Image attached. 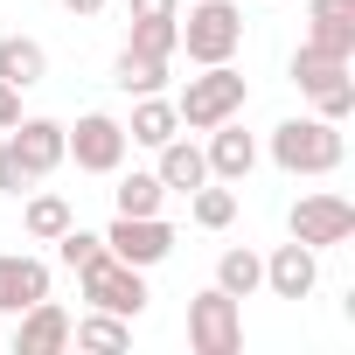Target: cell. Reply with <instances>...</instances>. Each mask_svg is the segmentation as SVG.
Wrapping results in <instances>:
<instances>
[{"mask_svg": "<svg viewBox=\"0 0 355 355\" xmlns=\"http://www.w3.org/2000/svg\"><path fill=\"white\" fill-rule=\"evenodd\" d=\"M272 160H279V174H334V167L348 160V139H341V125L320 119V112L279 119V125H272Z\"/></svg>", "mask_w": 355, "mask_h": 355, "instance_id": "cell-1", "label": "cell"}, {"mask_svg": "<svg viewBox=\"0 0 355 355\" xmlns=\"http://www.w3.org/2000/svg\"><path fill=\"white\" fill-rule=\"evenodd\" d=\"M251 105V84L230 70V63H202V77L182 84V98H174V112H182V132H209L223 119H237Z\"/></svg>", "mask_w": 355, "mask_h": 355, "instance_id": "cell-2", "label": "cell"}, {"mask_svg": "<svg viewBox=\"0 0 355 355\" xmlns=\"http://www.w3.org/2000/svg\"><path fill=\"white\" fill-rule=\"evenodd\" d=\"M293 84H300V98H313V112L334 119V125L355 112V63H348V56H327V49L300 42V49H293Z\"/></svg>", "mask_w": 355, "mask_h": 355, "instance_id": "cell-3", "label": "cell"}, {"mask_svg": "<svg viewBox=\"0 0 355 355\" xmlns=\"http://www.w3.org/2000/svg\"><path fill=\"white\" fill-rule=\"evenodd\" d=\"M174 28H182V49L189 63H230L244 49V8H230V0H196L189 15H174Z\"/></svg>", "mask_w": 355, "mask_h": 355, "instance_id": "cell-4", "label": "cell"}, {"mask_svg": "<svg viewBox=\"0 0 355 355\" xmlns=\"http://www.w3.org/2000/svg\"><path fill=\"white\" fill-rule=\"evenodd\" d=\"M286 237H300L306 251H334V244L355 237V202L334 196V189H313V196H300L286 209Z\"/></svg>", "mask_w": 355, "mask_h": 355, "instance_id": "cell-5", "label": "cell"}, {"mask_svg": "<svg viewBox=\"0 0 355 355\" xmlns=\"http://www.w3.org/2000/svg\"><path fill=\"white\" fill-rule=\"evenodd\" d=\"M189 348L196 355H237L244 348V300H230L223 286H202L189 300Z\"/></svg>", "mask_w": 355, "mask_h": 355, "instance_id": "cell-6", "label": "cell"}, {"mask_svg": "<svg viewBox=\"0 0 355 355\" xmlns=\"http://www.w3.org/2000/svg\"><path fill=\"white\" fill-rule=\"evenodd\" d=\"M77 286H84V300H91L98 313H119V320H139V313H146V272H139V265H119L112 251H105L98 265H84Z\"/></svg>", "mask_w": 355, "mask_h": 355, "instance_id": "cell-7", "label": "cell"}, {"mask_svg": "<svg viewBox=\"0 0 355 355\" xmlns=\"http://www.w3.org/2000/svg\"><path fill=\"white\" fill-rule=\"evenodd\" d=\"M63 146H70V160L84 167V174H119L125 167V125L112 119V112H84L77 125H63Z\"/></svg>", "mask_w": 355, "mask_h": 355, "instance_id": "cell-8", "label": "cell"}, {"mask_svg": "<svg viewBox=\"0 0 355 355\" xmlns=\"http://www.w3.org/2000/svg\"><path fill=\"white\" fill-rule=\"evenodd\" d=\"M105 251H112L119 265H139V272H153V265L174 251V223H167V216H112V230H105Z\"/></svg>", "mask_w": 355, "mask_h": 355, "instance_id": "cell-9", "label": "cell"}, {"mask_svg": "<svg viewBox=\"0 0 355 355\" xmlns=\"http://www.w3.org/2000/svg\"><path fill=\"white\" fill-rule=\"evenodd\" d=\"M0 146L28 167V182H49V174L70 160V146H63V119H15Z\"/></svg>", "mask_w": 355, "mask_h": 355, "instance_id": "cell-10", "label": "cell"}, {"mask_svg": "<svg viewBox=\"0 0 355 355\" xmlns=\"http://www.w3.org/2000/svg\"><path fill=\"white\" fill-rule=\"evenodd\" d=\"M320 286V251H306L300 237H286L272 258H265V293L272 300H306Z\"/></svg>", "mask_w": 355, "mask_h": 355, "instance_id": "cell-11", "label": "cell"}, {"mask_svg": "<svg viewBox=\"0 0 355 355\" xmlns=\"http://www.w3.org/2000/svg\"><path fill=\"white\" fill-rule=\"evenodd\" d=\"M70 348V313L56 300H35L15 313V355H63Z\"/></svg>", "mask_w": 355, "mask_h": 355, "instance_id": "cell-12", "label": "cell"}, {"mask_svg": "<svg viewBox=\"0 0 355 355\" xmlns=\"http://www.w3.org/2000/svg\"><path fill=\"white\" fill-rule=\"evenodd\" d=\"M35 300H49V265L35 251H0V313H21Z\"/></svg>", "mask_w": 355, "mask_h": 355, "instance_id": "cell-13", "label": "cell"}, {"mask_svg": "<svg viewBox=\"0 0 355 355\" xmlns=\"http://www.w3.org/2000/svg\"><path fill=\"white\" fill-rule=\"evenodd\" d=\"M202 160H209V182H244V174L258 167V139H251L237 119H223V125H209Z\"/></svg>", "mask_w": 355, "mask_h": 355, "instance_id": "cell-14", "label": "cell"}, {"mask_svg": "<svg viewBox=\"0 0 355 355\" xmlns=\"http://www.w3.org/2000/svg\"><path fill=\"white\" fill-rule=\"evenodd\" d=\"M306 42L355 63V0H306Z\"/></svg>", "mask_w": 355, "mask_h": 355, "instance_id": "cell-15", "label": "cell"}, {"mask_svg": "<svg viewBox=\"0 0 355 355\" xmlns=\"http://www.w3.org/2000/svg\"><path fill=\"white\" fill-rule=\"evenodd\" d=\"M153 153H160V167H153V174H160V189H167V196H189V189H202V182H209V160H202V146H196V139L174 132V139H167V146H153Z\"/></svg>", "mask_w": 355, "mask_h": 355, "instance_id": "cell-16", "label": "cell"}, {"mask_svg": "<svg viewBox=\"0 0 355 355\" xmlns=\"http://www.w3.org/2000/svg\"><path fill=\"white\" fill-rule=\"evenodd\" d=\"M174 132H182V112H174V98H160V91L132 98V119H125V139H132V146H167Z\"/></svg>", "mask_w": 355, "mask_h": 355, "instance_id": "cell-17", "label": "cell"}, {"mask_svg": "<svg viewBox=\"0 0 355 355\" xmlns=\"http://www.w3.org/2000/svg\"><path fill=\"white\" fill-rule=\"evenodd\" d=\"M0 77H8L15 91H35L49 77V49L35 35H0Z\"/></svg>", "mask_w": 355, "mask_h": 355, "instance_id": "cell-18", "label": "cell"}, {"mask_svg": "<svg viewBox=\"0 0 355 355\" xmlns=\"http://www.w3.org/2000/svg\"><path fill=\"white\" fill-rule=\"evenodd\" d=\"M70 223H77V216H70V202H63V196H42V189H28V202H21V230H28L35 244H56Z\"/></svg>", "mask_w": 355, "mask_h": 355, "instance_id": "cell-19", "label": "cell"}, {"mask_svg": "<svg viewBox=\"0 0 355 355\" xmlns=\"http://www.w3.org/2000/svg\"><path fill=\"white\" fill-rule=\"evenodd\" d=\"M70 341H77V348H98V355H119V348H132V320L91 306L84 320H70Z\"/></svg>", "mask_w": 355, "mask_h": 355, "instance_id": "cell-20", "label": "cell"}, {"mask_svg": "<svg viewBox=\"0 0 355 355\" xmlns=\"http://www.w3.org/2000/svg\"><path fill=\"white\" fill-rule=\"evenodd\" d=\"M216 286H223L230 300H251V293L265 286V258H258V251H244V244H230V251L216 258Z\"/></svg>", "mask_w": 355, "mask_h": 355, "instance_id": "cell-21", "label": "cell"}, {"mask_svg": "<svg viewBox=\"0 0 355 355\" xmlns=\"http://www.w3.org/2000/svg\"><path fill=\"white\" fill-rule=\"evenodd\" d=\"M167 189H160V174H119V189H112V209L119 216H160Z\"/></svg>", "mask_w": 355, "mask_h": 355, "instance_id": "cell-22", "label": "cell"}, {"mask_svg": "<svg viewBox=\"0 0 355 355\" xmlns=\"http://www.w3.org/2000/svg\"><path fill=\"white\" fill-rule=\"evenodd\" d=\"M119 91H125V98L167 91V56H139V49H119Z\"/></svg>", "mask_w": 355, "mask_h": 355, "instance_id": "cell-23", "label": "cell"}, {"mask_svg": "<svg viewBox=\"0 0 355 355\" xmlns=\"http://www.w3.org/2000/svg\"><path fill=\"white\" fill-rule=\"evenodd\" d=\"M189 216H196L202 230H230V223H237V189H223V182L189 189Z\"/></svg>", "mask_w": 355, "mask_h": 355, "instance_id": "cell-24", "label": "cell"}, {"mask_svg": "<svg viewBox=\"0 0 355 355\" xmlns=\"http://www.w3.org/2000/svg\"><path fill=\"white\" fill-rule=\"evenodd\" d=\"M125 49H139V56H182V28L174 21H132V35H125Z\"/></svg>", "mask_w": 355, "mask_h": 355, "instance_id": "cell-25", "label": "cell"}, {"mask_svg": "<svg viewBox=\"0 0 355 355\" xmlns=\"http://www.w3.org/2000/svg\"><path fill=\"white\" fill-rule=\"evenodd\" d=\"M98 258H105V237H91V230H77V223L56 237V265H63V272H84V265H98Z\"/></svg>", "mask_w": 355, "mask_h": 355, "instance_id": "cell-26", "label": "cell"}, {"mask_svg": "<svg viewBox=\"0 0 355 355\" xmlns=\"http://www.w3.org/2000/svg\"><path fill=\"white\" fill-rule=\"evenodd\" d=\"M28 189H35V182H28V167H21L8 146H0V196H28Z\"/></svg>", "mask_w": 355, "mask_h": 355, "instance_id": "cell-27", "label": "cell"}, {"mask_svg": "<svg viewBox=\"0 0 355 355\" xmlns=\"http://www.w3.org/2000/svg\"><path fill=\"white\" fill-rule=\"evenodd\" d=\"M125 15H132V21H174V15H182V0H125Z\"/></svg>", "mask_w": 355, "mask_h": 355, "instance_id": "cell-28", "label": "cell"}, {"mask_svg": "<svg viewBox=\"0 0 355 355\" xmlns=\"http://www.w3.org/2000/svg\"><path fill=\"white\" fill-rule=\"evenodd\" d=\"M15 119H21V91H15V84H8V77H0V132H8V125H15Z\"/></svg>", "mask_w": 355, "mask_h": 355, "instance_id": "cell-29", "label": "cell"}, {"mask_svg": "<svg viewBox=\"0 0 355 355\" xmlns=\"http://www.w3.org/2000/svg\"><path fill=\"white\" fill-rule=\"evenodd\" d=\"M70 15H105V0H63Z\"/></svg>", "mask_w": 355, "mask_h": 355, "instance_id": "cell-30", "label": "cell"}]
</instances>
